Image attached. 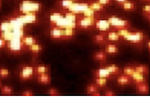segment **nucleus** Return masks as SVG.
I'll list each match as a JSON object with an SVG mask.
<instances>
[{
	"label": "nucleus",
	"instance_id": "nucleus-5",
	"mask_svg": "<svg viewBox=\"0 0 150 103\" xmlns=\"http://www.w3.org/2000/svg\"><path fill=\"white\" fill-rule=\"evenodd\" d=\"M124 39L132 43L133 44H141L144 39V33L142 31H136V32H129V34H127L125 38H123Z\"/></svg>",
	"mask_w": 150,
	"mask_h": 103
},
{
	"label": "nucleus",
	"instance_id": "nucleus-6",
	"mask_svg": "<svg viewBox=\"0 0 150 103\" xmlns=\"http://www.w3.org/2000/svg\"><path fill=\"white\" fill-rule=\"evenodd\" d=\"M35 68L31 66H24L21 68V70H19L18 76L19 78L22 81H28L30 80L34 77L35 74Z\"/></svg>",
	"mask_w": 150,
	"mask_h": 103
},
{
	"label": "nucleus",
	"instance_id": "nucleus-37",
	"mask_svg": "<svg viewBox=\"0 0 150 103\" xmlns=\"http://www.w3.org/2000/svg\"><path fill=\"white\" fill-rule=\"evenodd\" d=\"M117 34H119V36L121 38H125V37L127 35V34H129V33L130 32L128 29H125V28H123V29H118L117 30Z\"/></svg>",
	"mask_w": 150,
	"mask_h": 103
},
{
	"label": "nucleus",
	"instance_id": "nucleus-24",
	"mask_svg": "<svg viewBox=\"0 0 150 103\" xmlns=\"http://www.w3.org/2000/svg\"><path fill=\"white\" fill-rule=\"evenodd\" d=\"M99 12H96L95 11H93L91 8H88V9L84 11L82 15L83 16H85V17H91V18H98L99 17Z\"/></svg>",
	"mask_w": 150,
	"mask_h": 103
},
{
	"label": "nucleus",
	"instance_id": "nucleus-30",
	"mask_svg": "<svg viewBox=\"0 0 150 103\" xmlns=\"http://www.w3.org/2000/svg\"><path fill=\"white\" fill-rule=\"evenodd\" d=\"M49 68L44 65H41V66H38L37 67L35 68V72L36 73V74H40L48 73Z\"/></svg>",
	"mask_w": 150,
	"mask_h": 103
},
{
	"label": "nucleus",
	"instance_id": "nucleus-7",
	"mask_svg": "<svg viewBox=\"0 0 150 103\" xmlns=\"http://www.w3.org/2000/svg\"><path fill=\"white\" fill-rule=\"evenodd\" d=\"M18 18L21 20L25 25L35 24L39 21L37 13H28V14H18Z\"/></svg>",
	"mask_w": 150,
	"mask_h": 103
},
{
	"label": "nucleus",
	"instance_id": "nucleus-16",
	"mask_svg": "<svg viewBox=\"0 0 150 103\" xmlns=\"http://www.w3.org/2000/svg\"><path fill=\"white\" fill-rule=\"evenodd\" d=\"M64 17V15L60 12H57V11H55V12H53L52 14H51L49 17V22H50V24L52 27H53L54 25L55 24V22H57Z\"/></svg>",
	"mask_w": 150,
	"mask_h": 103
},
{
	"label": "nucleus",
	"instance_id": "nucleus-41",
	"mask_svg": "<svg viewBox=\"0 0 150 103\" xmlns=\"http://www.w3.org/2000/svg\"><path fill=\"white\" fill-rule=\"evenodd\" d=\"M96 2H98L99 3H100L101 5H103V6H107V5L111 4L112 0H96Z\"/></svg>",
	"mask_w": 150,
	"mask_h": 103
},
{
	"label": "nucleus",
	"instance_id": "nucleus-15",
	"mask_svg": "<svg viewBox=\"0 0 150 103\" xmlns=\"http://www.w3.org/2000/svg\"><path fill=\"white\" fill-rule=\"evenodd\" d=\"M37 80L41 84L47 85V84H49L50 82H51V76H50L48 73L37 74Z\"/></svg>",
	"mask_w": 150,
	"mask_h": 103
},
{
	"label": "nucleus",
	"instance_id": "nucleus-13",
	"mask_svg": "<svg viewBox=\"0 0 150 103\" xmlns=\"http://www.w3.org/2000/svg\"><path fill=\"white\" fill-rule=\"evenodd\" d=\"M136 88L139 94H147L149 92V85L145 82H141V83H137L136 84Z\"/></svg>",
	"mask_w": 150,
	"mask_h": 103
},
{
	"label": "nucleus",
	"instance_id": "nucleus-35",
	"mask_svg": "<svg viewBox=\"0 0 150 103\" xmlns=\"http://www.w3.org/2000/svg\"><path fill=\"white\" fill-rule=\"evenodd\" d=\"M11 75V72L6 68H0V78H7Z\"/></svg>",
	"mask_w": 150,
	"mask_h": 103
},
{
	"label": "nucleus",
	"instance_id": "nucleus-2",
	"mask_svg": "<svg viewBox=\"0 0 150 103\" xmlns=\"http://www.w3.org/2000/svg\"><path fill=\"white\" fill-rule=\"evenodd\" d=\"M6 49L8 51L15 55H18L27 50L26 47L22 43L21 39H14L7 41Z\"/></svg>",
	"mask_w": 150,
	"mask_h": 103
},
{
	"label": "nucleus",
	"instance_id": "nucleus-33",
	"mask_svg": "<svg viewBox=\"0 0 150 103\" xmlns=\"http://www.w3.org/2000/svg\"><path fill=\"white\" fill-rule=\"evenodd\" d=\"M75 3L72 0H61L60 1V6L64 10H67L73 3Z\"/></svg>",
	"mask_w": 150,
	"mask_h": 103
},
{
	"label": "nucleus",
	"instance_id": "nucleus-17",
	"mask_svg": "<svg viewBox=\"0 0 150 103\" xmlns=\"http://www.w3.org/2000/svg\"><path fill=\"white\" fill-rule=\"evenodd\" d=\"M131 78L133 82L137 84V83H141V82H145V78H144V74H141L136 71L133 73L132 76H131Z\"/></svg>",
	"mask_w": 150,
	"mask_h": 103
},
{
	"label": "nucleus",
	"instance_id": "nucleus-46",
	"mask_svg": "<svg viewBox=\"0 0 150 103\" xmlns=\"http://www.w3.org/2000/svg\"><path fill=\"white\" fill-rule=\"evenodd\" d=\"M2 0H0V8H1V6H2Z\"/></svg>",
	"mask_w": 150,
	"mask_h": 103
},
{
	"label": "nucleus",
	"instance_id": "nucleus-18",
	"mask_svg": "<svg viewBox=\"0 0 150 103\" xmlns=\"http://www.w3.org/2000/svg\"><path fill=\"white\" fill-rule=\"evenodd\" d=\"M105 52L108 54V55H116L118 54L119 52V48L118 46H116L115 44H112L109 43L106 46V48H105Z\"/></svg>",
	"mask_w": 150,
	"mask_h": 103
},
{
	"label": "nucleus",
	"instance_id": "nucleus-48",
	"mask_svg": "<svg viewBox=\"0 0 150 103\" xmlns=\"http://www.w3.org/2000/svg\"><path fill=\"white\" fill-rule=\"evenodd\" d=\"M1 87H2V82H0V88H1Z\"/></svg>",
	"mask_w": 150,
	"mask_h": 103
},
{
	"label": "nucleus",
	"instance_id": "nucleus-12",
	"mask_svg": "<svg viewBox=\"0 0 150 103\" xmlns=\"http://www.w3.org/2000/svg\"><path fill=\"white\" fill-rule=\"evenodd\" d=\"M21 41L23 44V46L26 47V49L28 50V46H30L33 45V44L37 43V39L35 37L24 35V36L22 37Z\"/></svg>",
	"mask_w": 150,
	"mask_h": 103
},
{
	"label": "nucleus",
	"instance_id": "nucleus-29",
	"mask_svg": "<svg viewBox=\"0 0 150 103\" xmlns=\"http://www.w3.org/2000/svg\"><path fill=\"white\" fill-rule=\"evenodd\" d=\"M86 92L88 94L92 96L95 93L98 92V86L96 84H91V85H88V87L86 89Z\"/></svg>",
	"mask_w": 150,
	"mask_h": 103
},
{
	"label": "nucleus",
	"instance_id": "nucleus-9",
	"mask_svg": "<svg viewBox=\"0 0 150 103\" xmlns=\"http://www.w3.org/2000/svg\"><path fill=\"white\" fill-rule=\"evenodd\" d=\"M100 32H106L110 30L111 24L108 19H99L97 18L95 22V26H94Z\"/></svg>",
	"mask_w": 150,
	"mask_h": 103
},
{
	"label": "nucleus",
	"instance_id": "nucleus-44",
	"mask_svg": "<svg viewBox=\"0 0 150 103\" xmlns=\"http://www.w3.org/2000/svg\"><path fill=\"white\" fill-rule=\"evenodd\" d=\"M115 1H116L117 3H119L120 5H121L123 3H125V2L128 1V0H115Z\"/></svg>",
	"mask_w": 150,
	"mask_h": 103
},
{
	"label": "nucleus",
	"instance_id": "nucleus-39",
	"mask_svg": "<svg viewBox=\"0 0 150 103\" xmlns=\"http://www.w3.org/2000/svg\"><path fill=\"white\" fill-rule=\"evenodd\" d=\"M142 11L144 14V15H150V5H145L142 8Z\"/></svg>",
	"mask_w": 150,
	"mask_h": 103
},
{
	"label": "nucleus",
	"instance_id": "nucleus-43",
	"mask_svg": "<svg viewBox=\"0 0 150 103\" xmlns=\"http://www.w3.org/2000/svg\"><path fill=\"white\" fill-rule=\"evenodd\" d=\"M116 95V93H114L113 91L108 90L104 93V96H115Z\"/></svg>",
	"mask_w": 150,
	"mask_h": 103
},
{
	"label": "nucleus",
	"instance_id": "nucleus-25",
	"mask_svg": "<svg viewBox=\"0 0 150 103\" xmlns=\"http://www.w3.org/2000/svg\"><path fill=\"white\" fill-rule=\"evenodd\" d=\"M107 39L108 41H111V42H117L120 40V37L119 36L117 31H110L108 33Z\"/></svg>",
	"mask_w": 150,
	"mask_h": 103
},
{
	"label": "nucleus",
	"instance_id": "nucleus-38",
	"mask_svg": "<svg viewBox=\"0 0 150 103\" xmlns=\"http://www.w3.org/2000/svg\"><path fill=\"white\" fill-rule=\"evenodd\" d=\"M47 94H49V95H51V96H59V95L60 94L56 89L54 88L50 89L49 90H48V92H47Z\"/></svg>",
	"mask_w": 150,
	"mask_h": 103
},
{
	"label": "nucleus",
	"instance_id": "nucleus-40",
	"mask_svg": "<svg viewBox=\"0 0 150 103\" xmlns=\"http://www.w3.org/2000/svg\"><path fill=\"white\" fill-rule=\"evenodd\" d=\"M6 41L3 38L0 36V50L1 49H6Z\"/></svg>",
	"mask_w": 150,
	"mask_h": 103
},
{
	"label": "nucleus",
	"instance_id": "nucleus-31",
	"mask_svg": "<svg viewBox=\"0 0 150 103\" xmlns=\"http://www.w3.org/2000/svg\"><path fill=\"white\" fill-rule=\"evenodd\" d=\"M107 79L108 78H96L95 84L98 87H104L107 85Z\"/></svg>",
	"mask_w": 150,
	"mask_h": 103
},
{
	"label": "nucleus",
	"instance_id": "nucleus-10",
	"mask_svg": "<svg viewBox=\"0 0 150 103\" xmlns=\"http://www.w3.org/2000/svg\"><path fill=\"white\" fill-rule=\"evenodd\" d=\"M50 37L52 38V39L55 40H60L64 39V30L61 28L59 27H52L50 30Z\"/></svg>",
	"mask_w": 150,
	"mask_h": 103
},
{
	"label": "nucleus",
	"instance_id": "nucleus-47",
	"mask_svg": "<svg viewBox=\"0 0 150 103\" xmlns=\"http://www.w3.org/2000/svg\"><path fill=\"white\" fill-rule=\"evenodd\" d=\"M72 1H74V2H80L81 0H72Z\"/></svg>",
	"mask_w": 150,
	"mask_h": 103
},
{
	"label": "nucleus",
	"instance_id": "nucleus-20",
	"mask_svg": "<svg viewBox=\"0 0 150 103\" xmlns=\"http://www.w3.org/2000/svg\"><path fill=\"white\" fill-rule=\"evenodd\" d=\"M88 4L89 8H91L96 12H101V11H104V6L101 5L100 3H99L98 2H92V3H89Z\"/></svg>",
	"mask_w": 150,
	"mask_h": 103
},
{
	"label": "nucleus",
	"instance_id": "nucleus-36",
	"mask_svg": "<svg viewBox=\"0 0 150 103\" xmlns=\"http://www.w3.org/2000/svg\"><path fill=\"white\" fill-rule=\"evenodd\" d=\"M123 71H124V74H125L131 77L135 72V68L132 67H126L124 68V70H123Z\"/></svg>",
	"mask_w": 150,
	"mask_h": 103
},
{
	"label": "nucleus",
	"instance_id": "nucleus-11",
	"mask_svg": "<svg viewBox=\"0 0 150 103\" xmlns=\"http://www.w3.org/2000/svg\"><path fill=\"white\" fill-rule=\"evenodd\" d=\"M96 78H110L112 77V74L110 72L105 68V67H101L99 68L95 71Z\"/></svg>",
	"mask_w": 150,
	"mask_h": 103
},
{
	"label": "nucleus",
	"instance_id": "nucleus-28",
	"mask_svg": "<svg viewBox=\"0 0 150 103\" xmlns=\"http://www.w3.org/2000/svg\"><path fill=\"white\" fill-rule=\"evenodd\" d=\"M105 68L107 69L112 75H116V74H118L120 73V67H117V65H109V66H107V67H105Z\"/></svg>",
	"mask_w": 150,
	"mask_h": 103
},
{
	"label": "nucleus",
	"instance_id": "nucleus-1",
	"mask_svg": "<svg viewBox=\"0 0 150 103\" xmlns=\"http://www.w3.org/2000/svg\"><path fill=\"white\" fill-rule=\"evenodd\" d=\"M43 7L42 3L33 0H23L18 5V14L40 12Z\"/></svg>",
	"mask_w": 150,
	"mask_h": 103
},
{
	"label": "nucleus",
	"instance_id": "nucleus-42",
	"mask_svg": "<svg viewBox=\"0 0 150 103\" xmlns=\"http://www.w3.org/2000/svg\"><path fill=\"white\" fill-rule=\"evenodd\" d=\"M22 96H33L34 93L31 90H25L21 93Z\"/></svg>",
	"mask_w": 150,
	"mask_h": 103
},
{
	"label": "nucleus",
	"instance_id": "nucleus-45",
	"mask_svg": "<svg viewBox=\"0 0 150 103\" xmlns=\"http://www.w3.org/2000/svg\"><path fill=\"white\" fill-rule=\"evenodd\" d=\"M147 47H148V49H149V51H150V40H149V42H148Z\"/></svg>",
	"mask_w": 150,
	"mask_h": 103
},
{
	"label": "nucleus",
	"instance_id": "nucleus-14",
	"mask_svg": "<svg viewBox=\"0 0 150 103\" xmlns=\"http://www.w3.org/2000/svg\"><path fill=\"white\" fill-rule=\"evenodd\" d=\"M132 82V78L130 76L126 75V74H122L118 77L117 78V83L118 85H121V86H124V85H129L130 83Z\"/></svg>",
	"mask_w": 150,
	"mask_h": 103
},
{
	"label": "nucleus",
	"instance_id": "nucleus-32",
	"mask_svg": "<svg viewBox=\"0 0 150 103\" xmlns=\"http://www.w3.org/2000/svg\"><path fill=\"white\" fill-rule=\"evenodd\" d=\"M135 70L137 71L139 73L143 74H149V68L146 66L144 65H140V66H137L135 67Z\"/></svg>",
	"mask_w": 150,
	"mask_h": 103
},
{
	"label": "nucleus",
	"instance_id": "nucleus-19",
	"mask_svg": "<svg viewBox=\"0 0 150 103\" xmlns=\"http://www.w3.org/2000/svg\"><path fill=\"white\" fill-rule=\"evenodd\" d=\"M28 50L31 51V53H33L35 55H38L40 54V52L43 50V46L39 44V43H35L33 45L30 46L28 47Z\"/></svg>",
	"mask_w": 150,
	"mask_h": 103
},
{
	"label": "nucleus",
	"instance_id": "nucleus-27",
	"mask_svg": "<svg viewBox=\"0 0 150 103\" xmlns=\"http://www.w3.org/2000/svg\"><path fill=\"white\" fill-rule=\"evenodd\" d=\"M64 16L66 18H67V19H69V20L76 22V20L78 19V18H79V16H80V15H77V14H76V13L69 11H65Z\"/></svg>",
	"mask_w": 150,
	"mask_h": 103
},
{
	"label": "nucleus",
	"instance_id": "nucleus-26",
	"mask_svg": "<svg viewBox=\"0 0 150 103\" xmlns=\"http://www.w3.org/2000/svg\"><path fill=\"white\" fill-rule=\"evenodd\" d=\"M121 7L125 11H133V10L136 9V4L128 0V1H126L121 4Z\"/></svg>",
	"mask_w": 150,
	"mask_h": 103
},
{
	"label": "nucleus",
	"instance_id": "nucleus-49",
	"mask_svg": "<svg viewBox=\"0 0 150 103\" xmlns=\"http://www.w3.org/2000/svg\"><path fill=\"white\" fill-rule=\"evenodd\" d=\"M148 1H150V0H148Z\"/></svg>",
	"mask_w": 150,
	"mask_h": 103
},
{
	"label": "nucleus",
	"instance_id": "nucleus-23",
	"mask_svg": "<svg viewBox=\"0 0 150 103\" xmlns=\"http://www.w3.org/2000/svg\"><path fill=\"white\" fill-rule=\"evenodd\" d=\"M2 95H12L14 94V89L10 85H3L0 88Z\"/></svg>",
	"mask_w": 150,
	"mask_h": 103
},
{
	"label": "nucleus",
	"instance_id": "nucleus-4",
	"mask_svg": "<svg viewBox=\"0 0 150 103\" xmlns=\"http://www.w3.org/2000/svg\"><path fill=\"white\" fill-rule=\"evenodd\" d=\"M108 21L109 22L111 27H112L117 30L123 29V28L128 29L130 27V22L128 20L117 17V16H110V17H108Z\"/></svg>",
	"mask_w": 150,
	"mask_h": 103
},
{
	"label": "nucleus",
	"instance_id": "nucleus-21",
	"mask_svg": "<svg viewBox=\"0 0 150 103\" xmlns=\"http://www.w3.org/2000/svg\"><path fill=\"white\" fill-rule=\"evenodd\" d=\"M63 30H64V39H71L76 35V30L74 28H66V29H63Z\"/></svg>",
	"mask_w": 150,
	"mask_h": 103
},
{
	"label": "nucleus",
	"instance_id": "nucleus-22",
	"mask_svg": "<svg viewBox=\"0 0 150 103\" xmlns=\"http://www.w3.org/2000/svg\"><path fill=\"white\" fill-rule=\"evenodd\" d=\"M93 58L96 61H100V62H102V61H105L106 58H107V53L105 51H103V50H100V51H97L96 53L94 54L93 55Z\"/></svg>",
	"mask_w": 150,
	"mask_h": 103
},
{
	"label": "nucleus",
	"instance_id": "nucleus-34",
	"mask_svg": "<svg viewBox=\"0 0 150 103\" xmlns=\"http://www.w3.org/2000/svg\"><path fill=\"white\" fill-rule=\"evenodd\" d=\"M94 41L96 43L98 44H103L106 42V38L104 36L103 34H98L94 37Z\"/></svg>",
	"mask_w": 150,
	"mask_h": 103
},
{
	"label": "nucleus",
	"instance_id": "nucleus-8",
	"mask_svg": "<svg viewBox=\"0 0 150 103\" xmlns=\"http://www.w3.org/2000/svg\"><path fill=\"white\" fill-rule=\"evenodd\" d=\"M89 8V4L88 3H80V2H75L66 11H69L71 12H74L80 15L83 13L84 11Z\"/></svg>",
	"mask_w": 150,
	"mask_h": 103
},
{
	"label": "nucleus",
	"instance_id": "nucleus-3",
	"mask_svg": "<svg viewBox=\"0 0 150 103\" xmlns=\"http://www.w3.org/2000/svg\"><path fill=\"white\" fill-rule=\"evenodd\" d=\"M97 18H91V17H85L82 16L76 20V27L82 30H89L95 26V22Z\"/></svg>",
	"mask_w": 150,
	"mask_h": 103
}]
</instances>
